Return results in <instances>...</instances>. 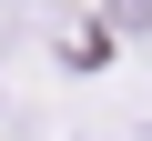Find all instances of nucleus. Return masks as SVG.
<instances>
[{
	"mask_svg": "<svg viewBox=\"0 0 152 141\" xmlns=\"http://www.w3.org/2000/svg\"><path fill=\"white\" fill-rule=\"evenodd\" d=\"M51 10H61V0H51Z\"/></svg>",
	"mask_w": 152,
	"mask_h": 141,
	"instance_id": "f03ea898",
	"label": "nucleus"
},
{
	"mask_svg": "<svg viewBox=\"0 0 152 141\" xmlns=\"http://www.w3.org/2000/svg\"><path fill=\"white\" fill-rule=\"evenodd\" d=\"M102 20H112L122 40H152V0H102Z\"/></svg>",
	"mask_w": 152,
	"mask_h": 141,
	"instance_id": "f257e3e1",
	"label": "nucleus"
}]
</instances>
